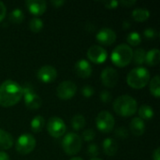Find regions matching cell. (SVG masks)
<instances>
[{
	"label": "cell",
	"instance_id": "e0dca14e",
	"mask_svg": "<svg viewBox=\"0 0 160 160\" xmlns=\"http://www.w3.org/2000/svg\"><path fill=\"white\" fill-rule=\"evenodd\" d=\"M130 131L135 136H142L145 131V123L140 117H135L129 124Z\"/></svg>",
	"mask_w": 160,
	"mask_h": 160
},
{
	"label": "cell",
	"instance_id": "d6986e66",
	"mask_svg": "<svg viewBox=\"0 0 160 160\" xmlns=\"http://www.w3.org/2000/svg\"><path fill=\"white\" fill-rule=\"evenodd\" d=\"M13 138L8 132L0 129V150H8L13 145Z\"/></svg>",
	"mask_w": 160,
	"mask_h": 160
},
{
	"label": "cell",
	"instance_id": "60d3db41",
	"mask_svg": "<svg viewBox=\"0 0 160 160\" xmlns=\"http://www.w3.org/2000/svg\"><path fill=\"white\" fill-rule=\"evenodd\" d=\"M0 160H10L9 159V157L7 153L3 152V151H0Z\"/></svg>",
	"mask_w": 160,
	"mask_h": 160
},
{
	"label": "cell",
	"instance_id": "f1b7e54d",
	"mask_svg": "<svg viewBox=\"0 0 160 160\" xmlns=\"http://www.w3.org/2000/svg\"><path fill=\"white\" fill-rule=\"evenodd\" d=\"M127 40H128V46L131 45V46H138L141 44L142 42V37L139 33L137 32H131L128 35V38H127Z\"/></svg>",
	"mask_w": 160,
	"mask_h": 160
},
{
	"label": "cell",
	"instance_id": "8fae6325",
	"mask_svg": "<svg viewBox=\"0 0 160 160\" xmlns=\"http://www.w3.org/2000/svg\"><path fill=\"white\" fill-rule=\"evenodd\" d=\"M100 78H101V82L104 86H106L108 88H112L117 84L119 76H118V72L115 68H113L112 67H108L102 70Z\"/></svg>",
	"mask_w": 160,
	"mask_h": 160
},
{
	"label": "cell",
	"instance_id": "52a82bcc",
	"mask_svg": "<svg viewBox=\"0 0 160 160\" xmlns=\"http://www.w3.org/2000/svg\"><path fill=\"white\" fill-rule=\"evenodd\" d=\"M36 147V139L29 133L22 134L15 142L16 151L21 155L31 153Z\"/></svg>",
	"mask_w": 160,
	"mask_h": 160
},
{
	"label": "cell",
	"instance_id": "30bf717a",
	"mask_svg": "<svg viewBox=\"0 0 160 160\" xmlns=\"http://www.w3.org/2000/svg\"><path fill=\"white\" fill-rule=\"evenodd\" d=\"M77 92V86L76 84L71 81H65L56 88V95L60 99L63 100H68L71 99Z\"/></svg>",
	"mask_w": 160,
	"mask_h": 160
},
{
	"label": "cell",
	"instance_id": "8992f818",
	"mask_svg": "<svg viewBox=\"0 0 160 160\" xmlns=\"http://www.w3.org/2000/svg\"><path fill=\"white\" fill-rule=\"evenodd\" d=\"M22 89L26 108H28L29 110H38L41 107V98L38 95L35 93L34 88L30 83H25L23 86H22Z\"/></svg>",
	"mask_w": 160,
	"mask_h": 160
},
{
	"label": "cell",
	"instance_id": "f35d334b",
	"mask_svg": "<svg viewBox=\"0 0 160 160\" xmlns=\"http://www.w3.org/2000/svg\"><path fill=\"white\" fill-rule=\"evenodd\" d=\"M153 160H160V148L158 147L153 153Z\"/></svg>",
	"mask_w": 160,
	"mask_h": 160
},
{
	"label": "cell",
	"instance_id": "d4e9b609",
	"mask_svg": "<svg viewBox=\"0 0 160 160\" xmlns=\"http://www.w3.org/2000/svg\"><path fill=\"white\" fill-rule=\"evenodd\" d=\"M150 92L151 94L158 98L160 96V78L158 75H156L150 82Z\"/></svg>",
	"mask_w": 160,
	"mask_h": 160
},
{
	"label": "cell",
	"instance_id": "5b68a950",
	"mask_svg": "<svg viewBox=\"0 0 160 160\" xmlns=\"http://www.w3.org/2000/svg\"><path fill=\"white\" fill-rule=\"evenodd\" d=\"M82 144V138L78 134L73 132H69L67 135H65L62 141V147L66 154L69 156H74L78 154L81 151Z\"/></svg>",
	"mask_w": 160,
	"mask_h": 160
},
{
	"label": "cell",
	"instance_id": "ee69618b",
	"mask_svg": "<svg viewBox=\"0 0 160 160\" xmlns=\"http://www.w3.org/2000/svg\"><path fill=\"white\" fill-rule=\"evenodd\" d=\"M90 160H102V159H100V158H91Z\"/></svg>",
	"mask_w": 160,
	"mask_h": 160
},
{
	"label": "cell",
	"instance_id": "7bdbcfd3",
	"mask_svg": "<svg viewBox=\"0 0 160 160\" xmlns=\"http://www.w3.org/2000/svg\"><path fill=\"white\" fill-rule=\"evenodd\" d=\"M69 160H83L82 158H72L71 159Z\"/></svg>",
	"mask_w": 160,
	"mask_h": 160
},
{
	"label": "cell",
	"instance_id": "8d00e7d4",
	"mask_svg": "<svg viewBox=\"0 0 160 160\" xmlns=\"http://www.w3.org/2000/svg\"><path fill=\"white\" fill-rule=\"evenodd\" d=\"M103 4L105 5V7L107 8H115L119 5V2L114 1V0L113 1H105V2H103Z\"/></svg>",
	"mask_w": 160,
	"mask_h": 160
},
{
	"label": "cell",
	"instance_id": "3957f363",
	"mask_svg": "<svg viewBox=\"0 0 160 160\" xmlns=\"http://www.w3.org/2000/svg\"><path fill=\"white\" fill-rule=\"evenodd\" d=\"M150 82V73L143 67H138L130 70L127 77L128 84L134 89H142Z\"/></svg>",
	"mask_w": 160,
	"mask_h": 160
},
{
	"label": "cell",
	"instance_id": "ab89813d",
	"mask_svg": "<svg viewBox=\"0 0 160 160\" xmlns=\"http://www.w3.org/2000/svg\"><path fill=\"white\" fill-rule=\"evenodd\" d=\"M51 3H52V5H53L55 8H59L60 6H62V5H64L65 4V1H63V0H55V1H51Z\"/></svg>",
	"mask_w": 160,
	"mask_h": 160
},
{
	"label": "cell",
	"instance_id": "1f68e13d",
	"mask_svg": "<svg viewBox=\"0 0 160 160\" xmlns=\"http://www.w3.org/2000/svg\"><path fill=\"white\" fill-rule=\"evenodd\" d=\"M87 154L92 158H97L98 155L99 154V151H98V147L96 143H91L89 144L88 148H87Z\"/></svg>",
	"mask_w": 160,
	"mask_h": 160
},
{
	"label": "cell",
	"instance_id": "44dd1931",
	"mask_svg": "<svg viewBox=\"0 0 160 160\" xmlns=\"http://www.w3.org/2000/svg\"><path fill=\"white\" fill-rule=\"evenodd\" d=\"M132 17L133 19L138 22H142L144 21H146L149 17H150V12L148 9L143 8H135L132 11Z\"/></svg>",
	"mask_w": 160,
	"mask_h": 160
},
{
	"label": "cell",
	"instance_id": "e575fe53",
	"mask_svg": "<svg viewBox=\"0 0 160 160\" xmlns=\"http://www.w3.org/2000/svg\"><path fill=\"white\" fill-rule=\"evenodd\" d=\"M100 99L104 103H108L112 100V94L108 90H103L100 93Z\"/></svg>",
	"mask_w": 160,
	"mask_h": 160
},
{
	"label": "cell",
	"instance_id": "484cf974",
	"mask_svg": "<svg viewBox=\"0 0 160 160\" xmlns=\"http://www.w3.org/2000/svg\"><path fill=\"white\" fill-rule=\"evenodd\" d=\"M85 118L81 114H76L71 119V126L74 130H81L85 127Z\"/></svg>",
	"mask_w": 160,
	"mask_h": 160
},
{
	"label": "cell",
	"instance_id": "ffe728a7",
	"mask_svg": "<svg viewBox=\"0 0 160 160\" xmlns=\"http://www.w3.org/2000/svg\"><path fill=\"white\" fill-rule=\"evenodd\" d=\"M160 61V52L158 49H152L146 52L145 62L149 66H157Z\"/></svg>",
	"mask_w": 160,
	"mask_h": 160
},
{
	"label": "cell",
	"instance_id": "7402d4cb",
	"mask_svg": "<svg viewBox=\"0 0 160 160\" xmlns=\"http://www.w3.org/2000/svg\"><path fill=\"white\" fill-rule=\"evenodd\" d=\"M139 115H140V118L143 121L144 120H151L155 115V112L151 106L142 105L139 108Z\"/></svg>",
	"mask_w": 160,
	"mask_h": 160
},
{
	"label": "cell",
	"instance_id": "83f0119b",
	"mask_svg": "<svg viewBox=\"0 0 160 160\" xmlns=\"http://www.w3.org/2000/svg\"><path fill=\"white\" fill-rule=\"evenodd\" d=\"M29 28L34 33L40 32L42 30V28H43V22H42V20L38 18V17L31 19L30 22H29Z\"/></svg>",
	"mask_w": 160,
	"mask_h": 160
},
{
	"label": "cell",
	"instance_id": "4fadbf2b",
	"mask_svg": "<svg viewBox=\"0 0 160 160\" xmlns=\"http://www.w3.org/2000/svg\"><path fill=\"white\" fill-rule=\"evenodd\" d=\"M37 76H38V79L43 83H51L56 79L57 71L52 66L46 65V66L41 67L38 70Z\"/></svg>",
	"mask_w": 160,
	"mask_h": 160
},
{
	"label": "cell",
	"instance_id": "74e56055",
	"mask_svg": "<svg viewBox=\"0 0 160 160\" xmlns=\"http://www.w3.org/2000/svg\"><path fill=\"white\" fill-rule=\"evenodd\" d=\"M119 4L125 6V7H131L133 5L136 4V1L135 0H128V1H120Z\"/></svg>",
	"mask_w": 160,
	"mask_h": 160
},
{
	"label": "cell",
	"instance_id": "7a4b0ae2",
	"mask_svg": "<svg viewBox=\"0 0 160 160\" xmlns=\"http://www.w3.org/2000/svg\"><path fill=\"white\" fill-rule=\"evenodd\" d=\"M113 110L120 116H132L138 110V103L128 95L120 96L113 102Z\"/></svg>",
	"mask_w": 160,
	"mask_h": 160
},
{
	"label": "cell",
	"instance_id": "b9f144b4",
	"mask_svg": "<svg viewBox=\"0 0 160 160\" xmlns=\"http://www.w3.org/2000/svg\"><path fill=\"white\" fill-rule=\"evenodd\" d=\"M131 26V24H130V22H128V21H125L124 22H123V27L124 28H128V27H130Z\"/></svg>",
	"mask_w": 160,
	"mask_h": 160
},
{
	"label": "cell",
	"instance_id": "d590c367",
	"mask_svg": "<svg viewBox=\"0 0 160 160\" xmlns=\"http://www.w3.org/2000/svg\"><path fill=\"white\" fill-rule=\"evenodd\" d=\"M6 14H7V8H6L5 4L2 1H0V22L3 21Z\"/></svg>",
	"mask_w": 160,
	"mask_h": 160
},
{
	"label": "cell",
	"instance_id": "f546056e",
	"mask_svg": "<svg viewBox=\"0 0 160 160\" xmlns=\"http://www.w3.org/2000/svg\"><path fill=\"white\" fill-rule=\"evenodd\" d=\"M114 134L119 139H127L128 137V131L125 127H119L115 129Z\"/></svg>",
	"mask_w": 160,
	"mask_h": 160
},
{
	"label": "cell",
	"instance_id": "836d02e7",
	"mask_svg": "<svg viewBox=\"0 0 160 160\" xmlns=\"http://www.w3.org/2000/svg\"><path fill=\"white\" fill-rule=\"evenodd\" d=\"M94 93H95V90H94V88L91 87L90 85H85V86H83V87L82 88V96H83L84 98H91V97L94 95Z\"/></svg>",
	"mask_w": 160,
	"mask_h": 160
},
{
	"label": "cell",
	"instance_id": "9a60e30c",
	"mask_svg": "<svg viewBox=\"0 0 160 160\" xmlns=\"http://www.w3.org/2000/svg\"><path fill=\"white\" fill-rule=\"evenodd\" d=\"M75 72L76 74L82 79H87L92 74V67L90 63L85 59H80L75 64Z\"/></svg>",
	"mask_w": 160,
	"mask_h": 160
},
{
	"label": "cell",
	"instance_id": "7c38bea8",
	"mask_svg": "<svg viewBox=\"0 0 160 160\" xmlns=\"http://www.w3.org/2000/svg\"><path fill=\"white\" fill-rule=\"evenodd\" d=\"M87 56L90 61L95 64H102L106 61L108 53L107 51L99 46V45H93L87 51Z\"/></svg>",
	"mask_w": 160,
	"mask_h": 160
},
{
	"label": "cell",
	"instance_id": "603a6c76",
	"mask_svg": "<svg viewBox=\"0 0 160 160\" xmlns=\"http://www.w3.org/2000/svg\"><path fill=\"white\" fill-rule=\"evenodd\" d=\"M30 125H31L32 131L35 133H38L43 129V128L45 126V119L41 115H37L32 119Z\"/></svg>",
	"mask_w": 160,
	"mask_h": 160
},
{
	"label": "cell",
	"instance_id": "4dcf8cb0",
	"mask_svg": "<svg viewBox=\"0 0 160 160\" xmlns=\"http://www.w3.org/2000/svg\"><path fill=\"white\" fill-rule=\"evenodd\" d=\"M95 137H96V132L92 128L85 129L82 133V139L85 142H91L95 139Z\"/></svg>",
	"mask_w": 160,
	"mask_h": 160
},
{
	"label": "cell",
	"instance_id": "cb8c5ba5",
	"mask_svg": "<svg viewBox=\"0 0 160 160\" xmlns=\"http://www.w3.org/2000/svg\"><path fill=\"white\" fill-rule=\"evenodd\" d=\"M23 18H24L23 12H22V10L20 9V8H15V9H13V10L9 13V15H8V21H9L10 22L14 23V24H17V23L19 24V23H21V22L23 21Z\"/></svg>",
	"mask_w": 160,
	"mask_h": 160
},
{
	"label": "cell",
	"instance_id": "9c48e42d",
	"mask_svg": "<svg viewBox=\"0 0 160 160\" xmlns=\"http://www.w3.org/2000/svg\"><path fill=\"white\" fill-rule=\"evenodd\" d=\"M47 130L52 137L60 138L66 133L67 127H66L65 122L61 118L53 116L50 118V120L48 121Z\"/></svg>",
	"mask_w": 160,
	"mask_h": 160
},
{
	"label": "cell",
	"instance_id": "4316f807",
	"mask_svg": "<svg viewBox=\"0 0 160 160\" xmlns=\"http://www.w3.org/2000/svg\"><path fill=\"white\" fill-rule=\"evenodd\" d=\"M145 55H146V52L142 48H138L135 52H133L132 60L134 64L142 65L145 62Z\"/></svg>",
	"mask_w": 160,
	"mask_h": 160
},
{
	"label": "cell",
	"instance_id": "ac0fdd59",
	"mask_svg": "<svg viewBox=\"0 0 160 160\" xmlns=\"http://www.w3.org/2000/svg\"><path fill=\"white\" fill-rule=\"evenodd\" d=\"M102 147H103V152L105 153V155L109 157H113L117 153V150H118L117 142L112 138L105 139L103 142Z\"/></svg>",
	"mask_w": 160,
	"mask_h": 160
},
{
	"label": "cell",
	"instance_id": "277c9868",
	"mask_svg": "<svg viewBox=\"0 0 160 160\" xmlns=\"http://www.w3.org/2000/svg\"><path fill=\"white\" fill-rule=\"evenodd\" d=\"M133 56V50L128 44H120L116 46L111 55L112 62L118 68H124L128 66Z\"/></svg>",
	"mask_w": 160,
	"mask_h": 160
},
{
	"label": "cell",
	"instance_id": "ba28073f",
	"mask_svg": "<svg viewBox=\"0 0 160 160\" xmlns=\"http://www.w3.org/2000/svg\"><path fill=\"white\" fill-rule=\"evenodd\" d=\"M96 125L98 130L103 133L111 132L115 125V121L112 113L107 111L100 112L96 118Z\"/></svg>",
	"mask_w": 160,
	"mask_h": 160
},
{
	"label": "cell",
	"instance_id": "6da1fadb",
	"mask_svg": "<svg viewBox=\"0 0 160 160\" xmlns=\"http://www.w3.org/2000/svg\"><path fill=\"white\" fill-rule=\"evenodd\" d=\"M22 98V86L11 80L3 82L0 85V105L8 108L16 105Z\"/></svg>",
	"mask_w": 160,
	"mask_h": 160
},
{
	"label": "cell",
	"instance_id": "5bb4252c",
	"mask_svg": "<svg viewBox=\"0 0 160 160\" xmlns=\"http://www.w3.org/2000/svg\"><path fill=\"white\" fill-rule=\"evenodd\" d=\"M97 40L102 44V45H106V46H110L112 44H113L116 40V34L115 32L112 29V28H108V27H104L102 29H100L98 33H97Z\"/></svg>",
	"mask_w": 160,
	"mask_h": 160
},
{
	"label": "cell",
	"instance_id": "2e32d148",
	"mask_svg": "<svg viewBox=\"0 0 160 160\" xmlns=\"http://www.w3.org/2000/svg\"><path fill=\"white\" fill-rule=\"evenodd\" d=\"M25 5L30 13H32L35 16L42 15L47 8L46 2L43 0H27L25 2Z\"/></svg>",
	"mask_w": 160,
	"mask_h": 160
},
{
	"label": "cell",
	"instance_id": "d6a6232c",
	"mask_svg": "<svg viewBox=\"0 0 160 160\" xmlns=\"http://www.w3.org/2000/svg\"><path fill=\"white\" fill-rule=\"evenodd\" d=\"M143 35L147 39H155L158 37V32H157L156 29L149 27V28H146L143 31Z\"/></svg>",
	"mask_w": 160,
	"mask_h": 160
}]
</instances>
